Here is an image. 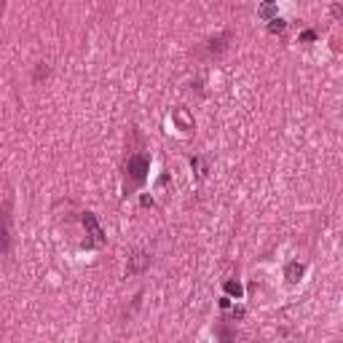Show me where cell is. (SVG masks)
<instances>
[{
	"label": "cell",
	"mask_w": 343,
	"mask_h": 343,
	"mask_svg": "<svg viewBox=\"0 0 343 343\" xmlns=\"http://www.w3.org/2000/svg\"><path fill=\"white\" fill-rule=\"evenodd\" d=\"M287 30V22L282 16H274L271 22H268V32H271V35H276V32H285Z\"/></svg>",
	"instance_id": "obj_7"
},
{
	"label": "cell",
	"mask_w": 343,
	"mask_h": 343,
	"mask_svg": "<svg viewBox=\"0 0 343 343\" xmlns=\"http://www.w3.org/2000/svg\"><path fill=\"white\" fill-rule=\"evenodd\" d=\"M230 316H233V319H241V316H244V308H233V311H230Z\"/></svg>",
	"instance_id": "obj_9"
},
{
	"label": "cell",
	"mask_w": 343,
	"mask_h": 343,
	"mask_svg": "<svg viewBox=\"0 0 343 343\" xmlns=\"http://www.w3.org/2000/svg\"><path fill=\"white\" fill-rule=\"evenodd\" d=\"M148 172H150V158L145 153H137V156H131L126 161V180L131 182V185H142L145 177H148Z\"/></svg>",
	"instance_id": "obj_1"
},
{
	"label": "cell",
	"mask_w": 343,
	"mask_h": 343,
	"mask_svg": "<svg viewBox=\"0 0 343 343\" xmlns=\"http://www.w3.org/2000/svg\"><path fill=\"white\" fill-rule=\"evenodd\" d=\"M148 266H150V255L137 252L134 257H131V263H129V274H140L142 268H148Z\"/></svg>",
	"instance_id": "obj_3"
},
{
	"label": "cell",
	"mask_w": 343,
	"mask_h": 343,
	"mask_svg": "<svg viewBox=\"0 0 343 343\" xmlns=\"http://www.w3.org/2000/svg\"><path fill=\"white\" fill-rule=\"evenodd\" d=\"M303 271H306V266H303V263H289L287 271H285L287 274V282H292V285H295V282L303 276Z\"/></svg>",
	"instance_id": "obj_4"
},
{
	"label": "cell",
	"mask_w": 343,
	"mask_h": 343,
	"mask_svg": "<svg viewBox=\"0 0 343 343\" xmlns=\"http://www.w3.org/2000/svg\"><path fill=\"white\" fill-rule=\"evenodd\" d=\"M142 207H153V196H142Z\"/></svg>",
	"instance_id": "obj_10"
},
{
	"label": "cell",
	"mask_w": 343,
	"mask_h": 343,
	"mask_svg": "<svg viewBox=\"0 0 343 343\" xmlns=\"http://www.w3.org/2000/svg\"><path fill=\"white\" fill-rule=\"evenodd\" d=\"M257 16H260V19H268V22H271V19H274V16H279V14H276L274 3H268V0H266V3H263L260 8H257Z\"/></svg>",
	"instance_id": "obj_6"
},
{
	"label": "cell",
	"mask_w": 343,
	"mask_h": 343,
	"mask_svg": "<svg viewBox=\"0 0 343 343\" xmlns=\"http://www.w3.org/2000/svg\"><path fill=\"white\" fill-rule=\"evenodd\" d=\"M226 295H230V298H236V300H241V295H244V287H241V282L239 279H230L226 282Z\"/></svg>",
	"instance_id": "obj_5"
},
{
	"label": "cell",
	"mask_w": 343,
	"mask_h": 343,
	"mask_svg": "<svg viewBox=\"0 0 343 343\" xmlns=\"http://www.w3.org/2000/svg\"><path fill=\"white\" fill-rule=\"evenodd\" d=\"M83 226H86V230H89V236H91V244H105L108 241V236H105V230H102V226H100V220H97V215L94 212H83Z\"/></svg>",
	"instance_id": "obj_2"
},
{
	"label": "cell",
	"mask_w": 343,
	"mask_h": 343,
	"mask_svg": "<svg viewBox=\"0 0 343 343\" xmlns=\"http://www.w3.org/2000/svg\"><path fill=\"white\" fill-rule=\"evenodd\" d=\"M314 38H316V32L308 30V32H303V35H300V41H314Z\"/></svg>",
	"instance_id": "obj_8"
}]
</instances>
